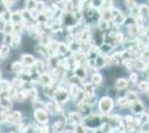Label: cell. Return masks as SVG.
Instances as JSON below:
<instances>
[{
    "label": "cell",
    "instance_id": "4dcf8cb0",
    "mask_svg": "<svg viewBox=\"0 0 149 133\" xmlns=\"http://www.w3.org/2000/svg\"><path fill=\"white\" fill-rule=\"evenodd\" d=\"M117 93H118V90H117V89L115 88L113 85H112V87H110V88L108 89V95H109L110 98H112V96H115V95H116V96H118V94H117Z\"/></svg>",
    "mask_w": 149,
    "mask_h": 133
},
{
    "label": "cell",
    "instance_id": "9a60e30c",
    "mask_svg": "<svg viewBox=\"0 0 149 133\" xmlns=\"http://www.w3.org/2000/svg\"><path fill=\"white\" fill-rule=\"evenodd\" d=\"M0 107L6 110L13 107V102L9 99V96H0Z\"/></svg>",
    "mask_w": 149,
    "mask_h": 133
},
{
    "label": "cell",
    "instance_id": "52a82bcc",
    "mask_svg": "<svg viewBox=\"0 0 149 133\" xmlns=\"http://www.w3.org/2000/svg\"><path fill=\"white\" fill-rule=\"evenodd\" d=\"M129 80H127L126 78H118V79H116L115 80V88L117 89V90H125L126 88H128V85H129Z\"/></svg>",
    "mask_w": 149,
    "mask_h": 133
},
{
    "label": "cell",
    "instance_id": "836d02e7",
    "mask_svg": "<svg viewBox=\"0 0 149 133\" xmlns=\"http://www.w3.org/2000/svg\"><path fill=\"white\" fill-rule=\"evenodd\" d=\"M146 113H147V114H148V115H149V109H148V111H147V112H146Z\"/></svg>",
    "mask_w": 149,
    "mask_h": 133
},
{
    "label": "cell",
    "instance_id": "d590c367",
    "mask_svg": "<svg viewBox=\"0 0 149 133\" xmlns=\"http://www.w3.org/2000/svg\"><path fill=\"white\" fill-rule=\"evenodd\" d=\"M9 133H15V132H9Z\"/></svg>",
    "mask_w": 149,
    "mask_h": 133
},
{
    "label": "cell",
    "instance_id": "83f0119b",
    "mask_svg": "<svg viewBox=\"0 0 149 133\" xmlns=\"http://www.w3.org/2000/svg\"><path fill=\"white\" fill-rule=\"evenodd\" d=\"M1 44H5V45H9V47H10V44H11V34H9V33H5L3 41H2V43Z\"/></svg>",
    "mask_w": 149,
    "mask_h": 133
},
{
    "label": "cell",
    "instance_id": "7c38bea8",
    "mask_svg": "<svg viewBox=\"0 0 149 133\" xmlns=\"http://www.w3.org/2000/svg\"><path fill=\"white\" fill-rule=\"evenodd\" d=\"M65 127H66V122L62 120H58L54 123L52 130H54V132H56V133H61V132H63Z\"/></svg>",
    "mask_w": 149,
    "mask_h": 133
},
{
    "label": "cell",
    "instance_id": "1f68e13d",
    "mask_svg": "<svg viewBox=\"0 0 149 133\" xmlns=\"http://www.w3.org/2000/svg\"><path fill=\"white\" fill-rule=\"evenodd\" d=\"M6 23H7L6 20H3L2 18L0 19V32H3V30H5V27H6Z\"/></svg>",
    "mask_w": 149,
    "mask_h": 133
},
{
    "label": "cell",
    "instance_id": "5b68a950",
    "mask_svg": "<svg viewBox=\"0 0 149 133\" xmlns=\"http://www.w3.org/2000/svg\"><path fill=\"white\" fill-rule=\"evenodd\" d=\"M129 109H130V111L132 113L138 115V114L145 112V104L143 103L141 100L137 99V100L129 103Z\"/></svg>",
    "mask_w": 149,
    "mask_h": 133
},
{
    "label": "cell",
    "instance_id": "d6986e66",
    "mask_svg": "<svg viewBox=\"0 0 149 133\" xmlns=\"http://www.w3.org/2000/svg\"><path fill=\"white\" fill-rule=\"evenodd\" d=\"M39 82L41 83L42 85H48V84H50V83L52 82V79H51V76L49 74L42 73V74L39 76Z\"/></svg>",
    "mask_w": 149,
    "mask_h": 133
},
{
    "label": "cell",
    "instance_id": "484cf974",
    "mask_svg": "<svg viewBox=\"0 0 149 133\" xmlns=\"http://www.w3.org/2000/svg\"><path fill=\"white\" fill-rule=\"evenodd\" d=\"M68 50H69V48H68V45H67V44H65V43L58 44V49H57L58 53H60V54H65Z\"/></svg>",
    "mask_w": 149,
    "mask_h": 133
},
{
    "label": "cell",
    "instance_id": "8992f818",
    "mask_svg": "<svg viewBox=\"0 0 149 133\" xmlns=\"http://www.w3.org/2000/svg\"><path fill=\"white\" fill-rule=\"evenodd\" d=\"M21 63L24 64L25 67H31V65H35L36 63V59L33 56H31L29 53H25L21 56Z\"/></svg>",
    "mask_w": 149,
    "mask_h": 133
},
{
    "label": "cell",
    "instance_id": "ffe728a7",
    "mask_svg": "<svg viewBox=\"0 0 149 133\" xmlns=\"http://www.w3.org/2000/svg\"><path fill=\"white\" fill-rule=\"evenodd\" d=\"M21 20H24L21 12H18V11H17V12L11 13V16H10V21H11L13 23H21Z\"/></svg>",
    "mask_w": 149,
    "mask_h": 133
},
{
    "label": "cell",
    "instance_id": "5bb4252c",
    "mask_svg": "<svg viewBox=\"0 0 149 133\" xmlns=\"http://www.w3.org/2000/svg\"><path fill=\"white\" fill-rule=\"evenodd\" d=\"M25 70V65L21 63L20 61H15L13 64H11V71L17 73V74H20L22 73V71Z\"/></svg>",
    "mask_w": 149,
    "mask_h": 133
},
{
    "label": "cell",
    "instance_id": "7a4b0ae2",
    "mask_svg": "<svg viewBox=\"0 0 149 133\" xmlns=\"http://www.w3.org/2000/svg\"><path fill=\"white\" fill-rule=\"evenodd\" d=\"M69 91L67 90H65L63 88H59L57 89L56 91H55V95H54V99L56 100L57 103H59V104H65L66 102L68 101L69 99Z\"/></svg>",
    "mask_w": 149,
    "mask_h": 133
},
{
    "label": "cell",
    "instance_id": "8fae6325",
    "mask_svg": "<svg viewBox=\"0 0 149 133\" xmlns=\"http://www.w3.org/2000/svg\"><path fill=\"white\" fill-rule=\"evenodd\" d=\"M129 103H130V102L127 100V98H126L125 95H120V96H117L116 104H117V105H118L120 109L129 108Z\"/></svg>",
    "mask_w": 149,
    "mask_h": 133
},
{
    "label": "cell",
    "instance_id": "3957f363",
    "mask_svg": "<svg viewBox=\"0 0 149 133\" xmlns=\"http://www.w3.org/2000/svg\"><path fill=\"white\" fill-rule=\"evenodd\" d=\"M21 118H22V113L20 111H13L7 115L5 122L9 125H15V124H18L21 122Z\"/></svg>",
    "mask_w": 149,
    "mask_h": 133
},
{
    "label": "cell",
    "instance_id": "2e32d148",
    "mask_svg": "<svg viewBox=\"0 0 149 133\" xmlns=\"http://www.w3.org/2000/svg\"><path fill=\"white\" fill-rule=\"evenodd\" d=\"M137 89H138V92H141V93H147L149 90V81L148 80H143L137 84Z\"/></svg>",
    "mask_w": 149,
    "mask_h": 133
},
{
    "label": "cell",
    "instance_id": "d6a6232c",
    "mask_svg": "<svg viewBox=\"0 0 149 133\" xmlns=\"http://www.w3.org/2000/svg\"><path fill=\"white\" fill-rule=\"evenodd\" d=\"M2 80V76H1V73H0V81Z\"/></svg>",
    "mask_w": 149,
    "mask_h": 133
},
{
    "label": "cell",
    "instance_id": "603a6c76",
    "mask_svg": "<svg viewBox=\"0 0 149 133\" xmlns=\"http://www.w3.org/2000/svg\"><path fill=\"white\" fill-rule=\"evenodd\" d=\"M22 85H24V81L20 79V76L15 78V79L13 80V82L10 83V87L13 89H16V90H19Z\"/></svg>",
    "mask_w": 149,
    "mask_h": 133
},
{
    "label": "cell",
    "instance_id": "e0dca14e",
    "mask_svg": "<svg viewBox=\"0 0 149 133\" xmlns=\"http://www.w3.org/2000/svg\"><path fill=\"white\" fill-rule=\"evenodd\" d=\"M27 98L31 101H36L38 99V90L33 87H31L29 90H27Z\"/></svg>",
    "mask_w": 149,
    "mask_h": 133
},
{
    "label": "cell",
    "instance_id": "ac0fdd59",
    "mask_svg": "<svg viewBox=\"0 0 149 133\" xmlns=\"http://www.w3.org/2000/svg\"><path fill=\"white\" fill-rule=\"evenodd\" d=\"M9 54H10V47L1 44V47H0V57H1V60L7 59V58L9 57Z\"/></svg>",
    "mask_w": 149,
    "mask_h": 133
},
{
    "label": "cell",
    "instance_id": "f1b7e54d",
    "mask_svg": "<svg viewBox=\"0 0 149 133\" xmlns=\"http://www.w3.org/2000/svg\"><path fill=\"white\" fill-rule=\"evenodd\" d=\"M124 3L125 6H126V8L129 10V9H131L134 6H136V0H124Z\"/></svg>",
    "mask_w": 149,
    "mask_h": 133
},
{
    "label": "cell",
    "instance_id": "ba28073f",
    "mask_svg": "<svg viewBox=\"0 0 149 133\" xmlns=\"http://www.w3.org/2000/svg\"><path fill=\"white\" fill-rule=\"evenodd\" d=\"M139 16L143 18V20L149 21V6L141 3L139 5Z\"/></svg>",
    "mask_w": 149,
    "mask_h": 133
},
{
    "label": "cell",
    "instance_id": "d4e9b609",
    "mask_svg": "<svg viewBox=\"0 0 149 133\" xmlns=\"http://www.w3.org/2000/svg\"><path fill=\"white\" fill-rule=\"evenodd\" d=\"M10 89V83L6 80H1L0 81V92H8V90Z\"/></svg>",
    "mask_w": 149,
    "mask_h": 133
},
{
    "label": "cell",
    "instance_id": "f546056e",
    "mask_svg": "<svg viewBox=\"0 0 149 133\" xmlns=\"http://www.w3.org/2000/svg\"><path fill=\"white\" fill-rule=\"evenodd\" d=\"M138 81V73L137 72H131L129 76V82H131L132 84H136Z\"/></svg>",
    "mask_w": 149,
    "mask_h": 133
},
{
    "label": "cell",
    "instance_id": "9c48e42d",
    "mask_svg": "<svg viewBox=\"0 0 149 133\" xmlns=\"http://www.w3.org/2000/svg\"><path fill=\"white\" fill-rule=\"evenodd\" d=\"M74 76L78 78L79 80H84V79H86V76H88L87 70H86L85 67H78V68H76V69L74 70Z\"/></svg>",
    "mask_w": 149,
    "mask_h": 133
},
{
    "label": "cell",
    "instance_id": "4316f807",
    "mask_svg": "<svg viewBox=\"0 0 149 133\" xmlns=\"http://www.w3.org/2000/svg\"><path fill=\"white\" fill-rule=\"evenodd\" d=\"M32 105H33L35 110H39V109H45V107H46V103H44L42 101H38V99H37L36 101L32 102Z\"/></svg>",
    "mask_w": 149,
    "mask_h": 133
},
{
    "label": "cell",
    "instance_id": "e575fe53",
    "mask_svg": "<svg viewBox=\"0 0 149 133\" xmlns=\"http://www.w3.org/2000/svg\"><path fill=\"white\" fill-rule=\"evenodd\" d=\"M0 61H1V57H0Z\"/></svg>",
    "mask_w": 149,
    "mask_h": 133
},
{
    "label": "cell",
    "instance_id": "44dd1931",
    "mask_svg": "<svg viewBox=\"0 0 149 133\" xmlns=\"http://www.w3.org/2000/svg\"><path fill=\"white\" fill-rule=\"evenodd\" d=\"M125 96L127 98V100H128L129 102H132L138 99V92L134 91V90H128V91L126 92Z\"/></svg>",
    "mask_w": 149,
    "mask_h": 133
},
{
    "label": "cell",
    "instance_id": "277c9868",
    "mask_svg": "<svg viewBox=\"0 0 149 133\" xmlns=\"http://www.w3.org/2000/svg\"><path fill=\"white\" fill-rule=\"evenodd\" d=\"M33 116L37 122H39L40 124H47L49 116H48V112L45 109H39V110H35Z\"/></svg>",
    "mask_w": 149,
    "mask_h": 133
},
{
    "label": "cell",
    "instance_id": "7402d4cb",
    "mask_svg": "<svg viewBox=\"0 0 149 133\" xmlns=\"http://www.w3.org/2000/svg\"><path fill=\"white\" fill-rule=\"evenodd\" d=\"M37 0H26L25 5H26V10L28 11H33L36 10V7H37Z\"/></svg>",
    "mask_w": 149,
    "mask_h": 133
},
{
    "label": "cell",
    "instance_id": "30bf717a",
    "mask_svg": "<svg viewBox=\"0 0 149 133\" xmlns=\"http://www.w3.org/2000/svg\"><path fill=\"white\" fill-rule=\"evenodd\" d=\"M90 83L93 84V87H99L102 83V74L100 73H93L90 76Z\"/></svg>",
    "mask_w": 149,
    "mask_h": 133
},
{
    "label": "cell",
    "instance_id": "cb8c5ba5",
    "mask_svg": "<svg viewBox=\"0 0 149 133\" xmlns=\"http://www.w3.org/2000/svg\"><path fill=\"white\" fill-rule=\"evenodd\" d=\"M121 64L125 67V69L128 70V71H131V70L135 68V65H134V60H132V59H129V60H124Z\"/></svg>",
    "mask_w": 149,
    "mask_h": 133
},
{
    "label": "cell",
    "instance_id": "4fadbf2b",
    "mask_svg": "<svg viewBox=\"0 0 149 133\" xmlns=\"http://www.w3.org/2000/svg\"><path fill=\"white\" fill-rule=\"evenodd\" d=\"M21 36L19 34V33H13V36H11V44H10V47H13V49H17L20 47V44H21Z\"/></svg>",
    "mask_w": 149,
    "mask_h": 133
},
{
    "label": "cell",
    "instance_id": "6da1fadb",
    "mask_svg": "<svg viewBox=\"0 0 149 133\" xmlns=\"http://www.w3.org/2000/svg\"><path fill=\"white\" fill-rule=\"evenodd\" d=\"M115 107V101L109 95H104L98 100V109L101 115H109Z\"/></svg>",
    "mask_w": 149,
    "mask_h": 133
}]
</instances>
